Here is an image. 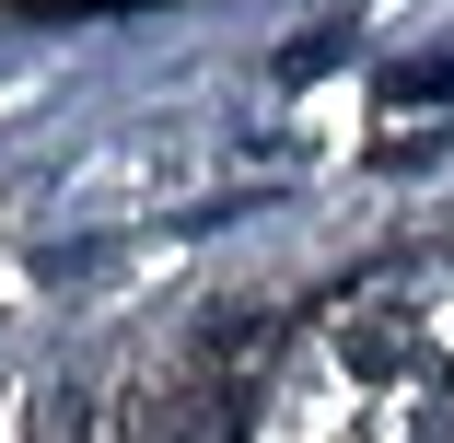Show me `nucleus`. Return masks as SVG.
I'll return each mask as SVG.
<instances>
[{
    "mask_svg": "<svg viewBox=\"0 0 454 443\" xmlns=\"http://www.w3.org/2000/svg\"><path fill=\"white\" fill-rule=\"evenodd\" d=\"M233 431H245V397L222 374H163L129 408V443H233Z\"/></svg>",
    "mask_w": 454,
    "mask_h": 443,
    "instance_id": "nucleus-1",
    "label": "nucleus"
}]
</instances>
